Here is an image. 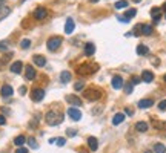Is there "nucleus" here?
Instances as JSON below:
<instances>
[{"instance_id":"f257e3e1","label":"nucleus","mask_w":166,"mask_h":153,"mask_svg":"<svg viewBox=\"0 0 166 153\" xmlns=\"http://www.w3.org/2000/svg\"><path fill=\"white\" fill-rule=\"evenodd\" d=\"M45 119H46V124H49V126H58V124L63 121V115L60 114V112L51 110V112L46 114Z\"/></svg>"},{"instance_id":"f03ea898","label":"nucleus","mask_w":166,"mask_h":153,"mask_svg":"<svg viewBox=\"0 0 166 153\" xmlns=\"http://www.w3.org/2000/svg\"><path fill=\"white\" fill-rule=\"evenodd\" d=\"M95 69H97V66H94V64H91V63H85V64L78 66L77 72H78L80 75H91V74L95 72Z\"/></svg>"},{"instance_id":"7ed1b4c3","label":"nucleus","mask_w":166,"mask_h":153,"mask_svg":"<svg viewBox=\"0 0 166 153\" xmlns=\"http://www.w3.org/2000/svg\"><path fill=\"white\" fill-rule=\"evenodd\" d=\"M60 44H62V37H51L48 40V43H46V46H48V49L51 52H55L60 48Z\"/></svg>"},{"instance_id":"20e7f679","label":"nucleus","mask_w":166,"mask_h":153,"mask_svg":"<svg viewBox=\"0 0 166 153\" xmlns=\"http://www.w3.org/2000/svg\"><path fill=\"white\" fill-rule=\"evenodd\" d=\"M83 95H85L86 100H89V101H92V100H98V98L102 96V90H100V89H94V87H91V89L85 90Z\"/></svg>"},{"instance_id":"39448f33","label":"nucleus","mask_w":166,"mask_h":153,"mask_svg":"<svg viewBox=\"0 0 166 153\" xmlns=\"http://www.w3.org/2000/svg\"><path fill=\"white\" fill-rule=\"evenodd\" d=\"M34 19L36 20H43L46 19V16H48V11L43 8V6H38V8H36V11H34Z\"/></svg>"},{"instance_id":"423d86ee","label":"nucleus","mask_w":166,"mask_h":153,"mask_svg":"<svg viewBox=\"0 0 166 153\" xmlns=\"http://www.w3.org/2000/svg\"><path fill=\"white\" fill-rule=\"evenodd\" d=\"M43 98H45V90H43V89H34V90L31 92V100L36 101V103L42 101Z\"/></svg>"},{"instance_id":"0eeeda50","label":"nucleus","mask_w":166,"mask_h":153,"mask_svg":"<svg viewBox=\"0 0 166 153\" xmlns=\"http://www.w3.org/2000/svg\"><path fill=\"white\" fill-rule=\"evenodd\" d=\"M68 115L73 121H80L82 119V112L77 109V107H69L68 109Z\"/></svg>"},{"instance_id":"6e6552de","label":"nucleus","mask_w":166,"mask_h":153,"mask_svg":"<svg viewBox=\"0 0 166 153\" xmlns=\"http://www.w3.org/2000/svg\"><path fill=\"white\" fill-rule=\"evenodd\" d=\"M111 84H112V87H114L115 90H118V89H122V87L125 86V83H123V78H122L120 75L112 76V81H111Z\"/></svg>"},{"instance_id":"1a4fd4ad","label":"nucleus","mask_w":166,"mask_h":153,"mask_svg":"<svg viewBox=\"0 0 166 153\" xmlns=\"http://www.w3.org/2000/svg\"><path fill=\"white\" fill-rule=\"evenodd\" d=\"M13 92H14V90H13V87H11L9 84H3L2 89H0V94H2L3 98H9V96L13 95Z\"/></svg>"},{"instance_id":"9d476101","label":"nucleus","mask_w":166,"mask_h":153,"mask_svg":"<svg viewBox=\"0 0 166 153\" xmlns=\"http://www.w3.org/2000/svg\"><path fill=\"white\" fill-rule=\"evenodd\" d=\"M151 17L154 19L155 23H158L160 19H162V9H160V8H152V9H151Z\"/></svg>"},{"instance_id":"9b49d317","label":"nucleus","mask_w":166,"mask_h":153,"mask_svg":"<svg viewBox=\"0 0 166 153\" xmlns=\"http://www.w3.org/2000/svg\"><path fill=\"white\" fill-rule=\"evenodd\" d=\"M65 100H66L69 104H74V106H82V100H80L78 96H75V95H66V96H65Z\"/></svg>"},{"instance_id":"f8f14e48","label":"nucleus","mask_w":166,"mask_h":153,"mask_svg":"<svg viewBox=\"0 0 166 153\" xmlns=\"http://www.w3.org/2000/svg\"><path fill=\"white\" fill-rule=\"evenodd\" d=\"M22 69H23V63H22V61H14V63L11 64V72H13V74H20Z\"/></svg>"},{"instance_id":"ddd939ff","label":"nucleus","mask_w":166,"mask_h":153,"mask_svg":"<svg viewBox=\"0 0 166 153\" xmlns=\"http://www.w3.org/2000/svg\"><path fill=\"white\" fill-rule=\"evenodd\" d=\"M152 80H154V74L151 71H143L142 72V81L143 83H151Z\"/></svg>"},{"instance_id":"4468645a","label":"nucleus","mask_w":166,"mask_h":153,"mask_svg":"<svg viewBox=\"0 0 166 153\" xmlns=\"http://www.w3.org/2000/svg\"><path fill=\"white\" fill-rule=\"evenodd\" d=\"M25 71H26V72H25L26 80H34V78H36V69H34L33 66H26Z\"/></svg>"},{"instance_id":"2eb2a0df","label":"nucleus","mask_w":166,"mask_h":153,"mask_svg":"<svg viewBox=\"0 0 166 153\" xmlns=\"http://www.w3.org/2000/svg\"><path fill=\"white\" fill-rule=\"evenodd\" d=\"M94 52H95L94 43H86V44H85V55H86V57H91V55H94Z\"/></svg>"},{"instance_id":"dca6fc26","label":"nucleus","mask_w":166,"mask_h":153,"mask_svg":"<svg viewBox=\"0 0 166 153\" xmlns=\"http://www.w3.org/2000/svg\"><path fill=\"white\" fill-rule=\"evenodd\" d=\"M74 28H75L74 20L73 19H68V20H66V25H65V32H66V34H73Z\"/></svg>"},{"instance_id":"f3484780","label":"nucleus","mask_w":166,"mask_h":153,"mask_svg":"<svg viewBox=\"0 0 166 153\" xmlns=\"http://www.w3.org/2000/svg\"><path fill=\"white\" fill-rule=\"evenodd\" d=\"M152 104H154V101L149 100V98H145V100H140V101H138V107H140V109H148V107H151Z\"/></svg>"},{"instance_id":"a211bd4d","label":"nucleus","mask_w":166,"mask_h":153,"mask_svg":"<svg viewBox=\"0 0 166 153\" xmlns=\"http://www.w3.org/2000/svg\"><path fill=\"white\" fill-rule=\"evenodd\" d=\"M71 72L69 71H63L62 74H60V81L63 83V84H66V83H69L71 81Z\"/></svg>"},{"instance_id":"6ab92c4d","label":"nucleus","mask_w":166,"mask_h":153,"mask_svg":"<svg viewBox=\"0 0 166 153\" xmlns=\"http://www.w3.org/2000/svg\"><path fill=\"white\" fill-rule=\"evenodd\" d=\"M123 121H125V114H115L114 118H112V124H114V126H118V124H122Z\"/></svg>"},{"instance_id":"aec40b11","label":"nucleus","mask_w":166,"mask_h":153,"mask_svg":"<svg viewBox=\"0 0 166 153\" xmlns=\"http://www.w3.org/2000/svg\"><path fill=\"white\" fill-rule=\"evenodd\" d=\"M135 130H137V132H140V133L146 132V130H148V123H145V121L137 123V124H135Z\"/></svg>"},{"instance_id":"412c9836","label":"nucleus","mask_w":166,"mask_h":153,"mask_svg":"<svg viewBox=\"0 0 166 153\" xmlns=\"http://www.w3.org/2000/svg\"><path fill=\"white\" fill-rule=\"evenodd\" d=\"M34 63H36L37 66L43 67V66L46 64V58L43 57V55H34Z\"/></svg>"},{"instance_id":"4be33fe9","label":"nucleus","mask_w":166,"mask_h":153,"mask_svg":"<svg viewBox=\"0 0 166 153\" xmlns=\"http://www.w3.org/2000/svg\"><path fill=\"white\" fill-rule=\"evenodd\" d=\"M88 146H89V149H91L92 152H95L97 149H98V142H97V139L95 138H88Z\"/></svg>"},{"instance_id":"5701e85b","label":"nucleus","mask_w":166,"mask_h":153,"mask_svg":"<svg viewBox=\"0 0 166 153\" xmlns=\"http://www.w3.org/2000/svg\"><path fill=\"white\" fill-rule=\"evenodd\" d=\"M148 52H149V48L148 46H145V44H138L137 46V54L138 55H146Z\"/></svg>"},{"instance_id":"b1692460","label":"nucleus","mask_w":166,"mask_h":153,"mask_svg":"<svg viewBox=\"0 0 166 153\" xmlns=\"http://www.w3.org/2000/svg\"><path fill=\"white\" fill-rule=\"evenodd\" d=\"M142 34L143 35H151L152 34V26L151 25H142Z\"/></svg>"},{"instance_id":"393cba45","label":"nucleus","mask_w":166,"mask_h":153,"mask_svg":"<svg viewBox=\"0 0 166 153\" xmlns=\"http://www.w3.org/2000/svg\"><path fill=\"white\" fill-rule=\"evenodd\" d=\"M25 141H26V138H25V136H23V135H18L17 138H16V139H14V144H16V146H17V147H22V146H23V144H25Z\"/></svg>"},{"instance_id":"a878e982","label":"nucleus","mask_w":166,"mask_h":153,"mask_svg":"<svg viewBox=\"0 0 166 153\" xmlns=\"http://www.w3.org/2000/svg\"><path fill=\"white\" fill-rule=\"evenodd\" d=\"M9 12H11V9H9V8H6V6L3 8V6H2V8H0V20L5 19V17H6Z\"/></svg>"},{"instance_id":"bb28decb","label":"nucleus","mask_w":166,"mask_h":153,"mask_svg":"<svg viewBox=\"0 0 166 153\" xmlns=\"http://www.w3.org/2000/svg\"><path fill=\"white\" fill-rule=\"evenodd\" d=\"M154 152L155 153H165L166 147L163 146V144H155V146H154Z\"/></svg>"},{"instance_id":"cd10ccee","label":"nucleus","mask_w":166,"mask_h":153,"mask_svg":"<svg viewBox=\"0 0 166 153\" xmlns=\"http://www.w3.org/2000/svg\"><path fill=\"white\" fill-rule=\"evenodd\" d=\"M152 124H154V127L155 129H166V124L165 123H160V121H157V119H152Z\"/></svg>"},{"instance_id":"c85d7f7f","label":"nucleus","mask_w":166,"mask_h":153,"mask_svg":"<svg viewBox=\"0 0 166 153\" xmlns=\"http://www.w3.org/2000/svg\"><path fill=\"white\" fill-rule=\"evenodd\" d=\"M126 6H128V2L126 0H120V2L115 3V8L117 9H122V8H126Z\"/></svg>"},{"instance_id":"c756f323","label":"nucleus","mask_w":166,"mask_h":153,"mask_svg":"<svg viewBox=\"0 0 166 153\" xmlns=\"http://www.w3.org/2000/svg\"><path fill=\"white\" fill-rule=\"evenodd\" d=\"M20 46H22V49H28V48L31 46V40H28V38H25V40H22V43H20Z\"/></svg>"},{"instance_id":"7c9ffc66","label":"nucleus","mask_w":166,"mask_h":153,"mask_svg":"<svg viewBox=\"0 0 166 153\" xmlns=\"http://www.w3.org/2000/svg\"><path fill=\"white\" fill-rule=\"evenodd\" d=\"M28 144H29L31 149H38V144H37V141L34 138H28Z\"/></svg>"},{"instance_id":"2f4dec72","label":"nucleus","mask_w":166,"mask_h":153,"mask_svg":"<svg viewBox=\"0 0 166 153\" xmlns=\"http://www.w3.org/2000/svg\"><path fill=\"white\" fill-rule=\"evenodd\" d=\"M135 14H137V11H135V9H128V11H126V14H125V17H128V19L131 20L132 17H135Z\"/></svg>"},{"instance_id":"473e14b6","label":"nucleus","mask_w":166,"mask_h":153,"mask_svg":"<svg viewBox=\"0 0 166 153\" xmlns=\"http://www.w3.org/2000/svg\"><path fill=\"white\" fill-rule=\"evenodd\" d=\"M74 89H75V90H82V89H85V83H83V81H77V83L74 84Z\"/></svg>"},{"instance_id":"72a5a7b5","label":"nucleus","mask_w":166,"mask_h":153,"mask_svg":"<svg viewBox=\"0 0 166 153\" xmlns=\"http://www.w3.org/2000/svg\"><path fill=\"white\" fill-rule=\"evenodd\" d=\"M132 34H134V35H142V25H137V26L134 28Z\"/></svg>"},{"instance_id":"f704fd0d","label":"nucleus","mask_w":166,"mask_h":153,"mask_svg":"<svg viewBox=\"0 0 166 153\" xmlns=\"http://www.w3.org/2000/svg\"><path fill=\"white\" fill-rule=\"evenodd\" d=\"M55 142H57V146H58V147H63V146H65V142H66V139H65V138H57V139H55Z\"/></svg>"},{"instance_id":"c9c22d12","label":"nucleus","mask_w":166,"mask_h":153,"mask_svg":"<svg viewBox=\"0 0 166 153\" xmlns=\"http://www.w3.org/2000/svg\"><path fill=\"white\" fill-rule=\"evenodd\" d=\"M0 51H8V41H0Z\"/></svg>"},{"instance_id":"e433bc0d","label":"nucleus","mask_w":166,"mask_h":153,"mask_svg":"<svg viewBox=\"0 0 166 153\" xmlns=\"http://www.w3.org/2000/svg\"><path fill=\"white\" fill-rule=\"evenodd\" d=\"M117 20H118V21H122V23H128V21H129V19H128V17H125V16H117Z\"/></svg>"},{"instance_id":"4c0bfd02","label":"nucleus","mask_w":166,"mask_h":153,"mask_svg":"<svg viewBox=\"0 0 166 153\" xmlns=\"http://www.w3.org/2000/svg\"><path fill=\"white\" fill-rule=\"evenodd\" d=\"M158 109H160V110H166V100L158 103Z\"/></svg>"},{"instance_id":"58836bf2","label":"nucleus","mask_w":166,"mask_h":153,"mask_svg":"<svg viewBox=\"0 0 166 153\" xmlns=\"http://www.w3.org/2000/svg\"><path fill=\"white\" fill-rule=\"evenodd\" d=\"M66 135H68V136H71V138H73V136H75V135H77V132H75V130H74V129H68V130H66Z\"/></svg>"},{"instance_id":"ea45409f","label":"nucleus","mask_w":166,"mask_h":153,"mask_svg":"<svg viewBox=\"0 0 166 153\" xmlns=\"http://www.w3.org/2000/svg\"><path fill=\"white\" fill-rule=\"evenodd\" d=\"M125 92H126V94H131V92H132V84H126V87H125Z\"/></svg>"},{"instance_id":"a19ab883","label":"nucleus","mask_w":166,"mask_h":153,"mask_svg":"<svg viewBox=\"0 0 166 153\" xmlns=\"http://www.w3.org/2000/svg\"><path fill=\"white\" fill-rule=\"evenodd\" d=\"M16 153H28V149H25V147L22 146V147H18V150Z\"/></svg>"},{"instance_id":"79ce46f5","label":"nucleus","mask_w":166,"mask_h":153,"mask_svg":"<svg viewBox=\"0 0 166 153\" xmlns=\"http://www.w3.org/2000/svg\"><path fill=\"white\" fill-rule=\"evenodd\" d=\"M138 83H140V78L134 76V78H132V84H138Z\"/></svg>"},{"instance_id":"37998d69","label":"nucleus","mask_w":166,"mask_h":153,"mask_svg":"<svg viewBox=\"0 0 166 153\" xmlns=\"http://www.w3.org/2000/svg\"><path fill=\"white\" fill-rule=\"evenodd\" d=\"M5 123H6V119H5V116H3V115H0V126H3Z\"/></svg>"},{"instance_id":"c03bdc74","label":"nucleus","mask_w":166,"mask_h":153,"mask_svg":"<svg viewBox=\"0 0 166 153\" xmlns=\"http://www.w3.org/2000/svg\"><path fill=\"white\" fill-rule=\"evenodd\" d=\"M125 114H126V115H131V116H132V114H134V112H132V110H131V109L128 107V109L125 110Z\"/></svg>"},{"instance_id":"a18cd8bd","label":"nucleus","mask_w":166,"mask_h":153,"mask_svg":"<svg viewBox=\"0 0 166 153\" xmlns=\"http://www.w3.org/2000/svg\"><path fill=\"white\" fill-rule=\"evenodd\" d=\"M5 3H6V0H0V8H2V6H3Z\"/></svg>"},{"instance_id":"49530a36","label":"nucleus","mask_w":166,"mask_h":153,"mask_svg":"<svg viewBox=\"0 0 166 153\" xmlns=\"http://www.w3.org/2000/svg\"><path fill=\"white\" fill-rule=\"evenodd\" d=\"M89 2H91V3H97L98 0H89Z\"/></svg>"},{"instance_id":"de8ad7c7","label":"nucleus","mask_w":166,"mask_h":153,"mask_svg":"<svg viewBox=\"0 0 166 153\" xmlns=\"http://www.w3.org/2000/svg\"><path fill=\"white\" fill-rule=\"evenodd\" d=\"M132 2H135V3H140V2H142V0H132Z\"/></svg>"},{"instance_id":"09e8293b","label":"nucleus","mask_w":166,"mask_h":153,"mask_svg":"<svg viewBox=\"0 0 166 153\" xmlns=\"http://www.w3.org/2000/svg\"><path fill=\"white\" fill-rule=\"evenodd\" d=\"M163 9H165V11H166V2H165V5H163Z\"/></svg>"},{"instance_id":"8fccbe9b","label":"nucleus","mask_w":166,"mask_h":153,"mask_svg":"<svg viewBox=\"0 0 166 153\" xmlns=\"http://www.w3.org/2000/svg\"><path fill=\"white\" fill-rule=\"evenodd\" d=\"M163 80H165V83H166V75H165V76H163Z\"/></svg>"},{"instance_id":"3c124183","label":"nucleus","mask_w":166,"mask_h":153,"mask_svg":"<svg viewBox=\"0 0 166 153\" xmlns=\"http://www.w3.org/2000/svg\"><path fill=\"white\" fill-rule=\"evenodd\" d=\"M145 153H151V152H145Z\"/></svg>"}]
</instances>
